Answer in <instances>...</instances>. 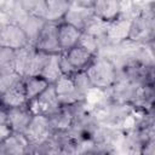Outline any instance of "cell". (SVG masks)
<instances>
[{"mask_svg": "<svg viewBox=\"0 0 155 155\" xmlns=\"http://www.w3.org/2000/svg\"><path fill=\"white\" fill-rule=\"evenodd\" d=\"M155 40V12L151 4L140 5L139 10L132 16V25L128 41L148 45Z\"/></svg>", "mask_w": 155, "mask_h": 155, "instance_id": "1", "label": "cell"}, {"mask_svg": "<svg viewBox=\"0 0 155 155\" xmlns=\"http://www.w3.org/2000/svg\"><path fill=\"white\" fill-rule=\"evenodd\" d=\"M86 74L93 88L109 90L119 78V70L115 63L108 57L96 56L86 69Z\"/></svg>", "mask_w": 155, "mask_h": 155, "instance_id": "2", "label": "cell"}, {"mask_svg": "<svg viewBox=\"0 0 155 155\" xmlns=\"http://www.w3.org/2000/svg\"><path fill=\"white\" fill-rule=\"evenodd\" d=\"M31 44V40L25 29L15 22H7L1 25L0 30V47L21 50Z\"/></svg>", "mask_w": 155, "mask_h": 155, "instance_id": "3", "label": "cell"}, {"mask_svg": "<svg viewBox=\"0 0 155 155\" xmlns=\"http://www.w3.org/2000/svg\"><path fill=\"white\" fill-rule=\"evenodd\" d=\"M34 113L29 105V103L13 107V108H5L1 107L0 111V122H7L13 132H23L29 126Z\"/></svg>", "mask_w": 155, "mask_h": 155, "instance_id": "4", "label": "cell"}, {"mask_svg": "<svg viewBox=\"0 0 155 155\" xmlns=\"http://www.w3.org/2000/svg\"><path fill=\"white\" fill-rule=\"evenodd\" d=\"M53 133V130L50 125L48 116L41 114H34L29 126L24 131L25 137L30 143L29 154H31L33 149L44 144Z\"/></svg>", "mask_w": 155, "mask_h": 155, "instance_id": "5", "label": "cell"}, {"mask_svg": "<svg viewBox=\"0 0 155 155\" xmlns=\"http://www.w3.org/2000/svg\"><path fill=\"white\" fill-rule=\"evenodd\" d=\"M58 23L59 22H45L33 41L36 50L48 54H59L62 52L58 40Z\"/></svg>", "mask_w": 155, "mask_h": 155, "instance_id": "6", "label": "cell"}, {"mask_svg": "<svg viewBox=\"0 0 155 155\" xmlns=\"http://www.w3.org/2000/svg\"><path fill=\"white\" fill-rule=\"evenodd\" d=\"M28 103L34 114H41V115H46V116H50V115L59 111L63 107L57 97L53 84H51L39 97H36L35 99H33Z\"/></svg>", "mask_w": 155, "mask_h": 155, "instance_id": "7", "label": "cell"}, {"mask_svg": "<svg viewBox=\"0 0 155 155\" xmlns=\"http://www.w3.org/2000/svg\"><path fill=\"white\" fill-rule=\"evenodd\" d=\"M53 86H54L57 97L59 102L62 103V105H71L78 102L86 101V97L80 93L71 76L62 75L53 84Z\"/></svg>", "mask_w": 155, "mask_h": 155, "instance_id": "8", "label": "cell"}, {"mask_svg": "<svg viewBox=\"0 0 155 155\" xmlns=\"http://www.w3.org/2000/svg\"><path fill=\"white\" fill-rule=\"evenodd\" d=\"M131 107L143 114L155 110V84L139 85L132 98Z\"/></svg>", "mask_w": 155, "mask_h": 155, "instance_id": "9", "label": "cell"}, {"mask_svg": "<svg viewBox=\"0 0 155 155\" xmlns=\"http://www.w3.org/2000/svg\"><path fill=\"white\" fill-rule=\"evenodd\" d=\"M30 143L23 132H12L6 139L0 142V155L29 154Z\"/></svg>", "mask_w": 155, "mask_h": 155, "instance_id": "10", "label": "cell"}, {"mask_svg": "<svg viewBox=\"0 0 155 155\" xmlns=\"http://www.w3.org/2000/svg\"><path fill=\"white\" fill-rule=\"evenodd\" d=\"M132 25V17H124L122 15L115 21L109 22L107 25L105 39L107 41L120 44L128 40Z\"/></svg>", "mask_w": 155, "mask_h": 155, "instance_id": "11", "label": "cell"}, {"mask_svg": "<svg viewBox=\"0 0 155 155\" xmlns=\"http://www.w3.org/2000/svg\"><path fill=\"white\" fill-rule=\"evenodd\" d=\"M137 87H138V85L128 81L127 79H125L122 76H119L116 82L109 88L110 102L131 105V102H132V98L134 96Z\"/></svg>", "mask_w": 155, "mask_h": 155, "instance_id": "12", "label": "cell"}, {"mask_svg": "<svg viewBox=\"0 0 155 155\" xmlns=\"http://www.w3.org/2000/svg\"><path fill=\"white\" fill-rule=\"evenodd\" d=\"M94 16L96 15L93 12V8L79 6V5L71 2L68 12L65 13V16L63 18V21L76 27L78 29L85 31V29L88 27V24L94 18Z\"/></svg>", "mask_w": 155, "mask_h": 155, "instance_id": "13", "label": "cell"}, {"mask_svg": "<svg viewBox=\"0 0 155 155\" xmlns=\"http://www.w3.org/2000/svg\"><path fill=\"white\" fill-rule=\"evenodd\" d=\"M1 97V107L5 108H13L19 107L28 103L25 87H24V78L12 86H10L7 90L0 93Z\"/></svg>", "mask_w": 155, "mask_h": 155, "instance_id": "14", "label": "cell"}, {"mask_svg": "<svg viewBox=\"0 0 155 155\" xmlns=\"http://www.w3.org/2000/svg\"><path fill=\"white\" fill-rule=\"evenodd\" d=\"M94 15L104 22H113L122 13L121 0H96L93 5Z\"/></svg>", "mask_w": 155, "mask_h": 155, "instance_id": "15", "label": "cell"}, {"mask_svg": "<svg viewBox=\"0 0 155 155\" xmlns=\"http://www.w3.org/2000/svg\"><path fill=\"white\" fill-rule=\"evenodd\" d=\"M65 54H67L69 63L71 64V67L74 68L76 73L86 70L88 65L92 63V61L96 58V54H93L91 51H88L86 47H84L80 44L65 51Z\"/></svg>", "mask_w": 155, "mask_h": 155, "instance_id": "16", "label": "cell"}, {"mask_svg": "<svg viewBox=\"0 0 155 155\" xmlns=\"http://www.w3.org/2000/svg\"><path fill=\"white\" fill-rule=\"evenodd\" d=\"M82 30L78 29L76 27L62 21L58 23V40L62 48V52H65L74 46H76L81 39Z\"/></svg>", "mask_w": 155, "mask_h": 155, "instance_id": "17", "label": "cell"}, {"mask_svg": "<svg viewBox=\"0 0 155 155\" xmlns=\"http://www.w3.org/2000/svg\"><path fill=\"white\" fill-rule=\"evenodd\" d=\"M44 4L45 21L62 22L71 5V0H44Z\"/></svg>", "mask_w": 155, "mask_h": 155, "instance_id": "18", "label": "cell"}, {"mask_svg": "<svg viewBox=\"0 0 155 155\" xmlns=\"http://www.w3.org/2000/svg\"><path fill=\"white\" fill-rule=\"evenodd\" d=\"M48 120L53 131H69L74 124V114L69 105H63L59 111L50 115Z\"/></svg>", "mask_w": 155, "mask_h": 155, "instance_id": "19", "label": "cell"}, {"mask_svg": "<svg viewBox=\"0 0 155 155\" xmlns=\"http://www.w3.org/2000/svg\"><path fill=\"white\" fill-rule=\"evenodd\" d=\"M51 84L41 75H31L24 78V87L28 102L39 97Z\"/></svg>", "mask_w": 155, "mask_h": 155, "instance_id": "20", "label": "cell"}, {"mask_svg": "<svg viewBox=\"0 0 155 155\" xmlns=\"http://www.w3.org/2000/svg\"><path fill=\"white\" fill-rule=\"evenodd\" d=\"M42 78H45L50 84H54L62 75V70L59 67V54H51L46 65L44 67L41 74Z\"/></svg>", "mask_w": 155, "mask_h": 155, "instance_id": "21", "label": "cell"}, {"mask_svg": "<svg viewBox=\"0 0 155 155\" xmlns=\"http://www.w3.org/2000/svg\"><path fill=\"white\" fill-rule=\"evenodd\" d=\"M50 56L51 54L45 53V52H41V51L34 48L33 54H31V58H30V62H29V65H28V69H27V74H25L24 78L31 76V75H40L41 71H42V69H44V67L46 65Z\"/></svg>", "mask_w": 155, "mask_h": 155, "instance_id": "22", "label": "cell"}, {"mask_svg": "<svg viewBox=\"0 0 155 155\" xmlns=\"http://www.w3.org/2000/svg\"><path fill=\"white\" fill-rule=\"evenodd\" d=\"M15 50L7 47L0 48V73L15 70Z\"/></svg>", "mask_w": 155, "mask_h": 155, "instance_id": "23", "label": "cell"}, {"mask_svg": "<svg viewBox=\"0 0 155 155\" xmlns=\"http://www.w3.org/2000/svg\"><path fill=\"white\" fill-rule=\"evenodd\" d=\"M73 80L75 82V86L78 87V90L80 91V93L85 97H87V93L93 88L92 85H91V81L86 74V70H82V71H78L75 73L73 76Z\"/></svg>", "mask_w": 155, "mask_h": 155, "instance_id": "24", "label": "cell"}, {"mask_svg": "<svg viewBox=\"0 0 155 155\" xmlns=\"http://www.w3.org/2000/svg\"><path fill=\"white\" fill-rule=\"evenodd\" d=\"M59 67L63 73V75H68V76H73L76 71L74 70V68L71 67V64L69 63L65 52H61L59 53Z\"/></svg>", "mask_w": 155, "mask_h": 155, "instance_id": "25", "label": "cell"}, {"mask_svg": "<svg viewBox=\"0 0 155 155\" xmlns=\"http://www.w3.org/2000/svg\"><path fill=\"white\" fill-rule=\"evenodd\" d=\"M140 154H150L155 155V139L147 140L140 147Z\"/></svg>", "mask_w": 155, "mask_h": 155, "instance_id": "26", "label": "cell"}, {"mask_svg": "<svg viewBox=\"0 0 155 155\" xmlns=\"http://www.w3.org/2000/svg\"><path fill=\"white\" fill-rule=\"evenodd\" d=\"M12 132H13V130L11 128V126L7 122H0V142L6 139Z\"/></svg>", "mask_w": 155, "mask_h": 155, "instance_id": "27", "label": "cell"}, {"mask_svg": "<svg viewBox=\"0 0 155 155\" xmlns=\"http://www.w3.org/2000/svg\"><path fill=\"white\" fill-rule=\"evenodd\" d=\"M71 2L79 5V6H84V7H90V8H92L93 5H94V2H96V0H71Z\"/></svg>", "mask_w": 155, "mask_h": 155, "instance_id": "28", "label": "cell"}, {"mask_svg": "<svg viewBox=\"0 0 155 155\" xmlns=\"http://www.w3.org/2000/svg\"><path fill=\"white\" fill-rule=\"evenodd\" d=\"M148 48H149V51H150V53H151L153 58L155 59V40H154V41H151L150 44H148Z\"/></svg>", "mask_w": 155, "mask_h": 155, "instance_id": "29", "label": "cell"}, {"mask_svg": "<svg viewBox=\"0 0 155 155\" xmlns=\"http://www.w3.org/2000/svg\"><path fill=\"white\" fill-rule=\"evenodd\" d=\"M151 7H153V10H154V12H155V0L151 2Z\"/></svg>", "mask_w": 155, "mask_h": 155, "instance_id": "30", "label": "cell"}]
</instances>
